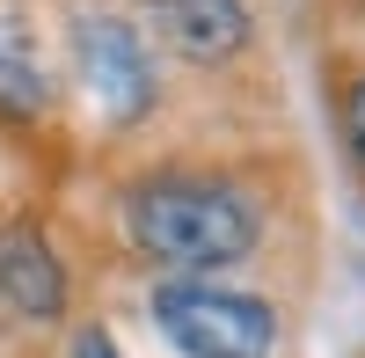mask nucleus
<instances>
[{
    "mask_svg": "<svg viewBox=\"0 0 365 358\" xmlns=\"http://www.w3.org/2000/svg\"><path fill=\"white\" fill-rule=\"evenodd\" d=\"M73 96L110 132H125L154 110V51L125 15H110V8L73 15Z\"/></svg>",
    "mask_w": 365,
    "mask_h": 358,
    "instance_id": "nucleus-3",
    "label": "nucleus"
},
{
    "mask_svg": "<svg viewBox=\"0 0 365 358\" xmlns=\"http://www.w3.org/2000/svg\"><path fill=\"white\" fill-rule=\"evenodd\" d=\"M132 256L161 263L168 278H220L234 263H249L263 242L256 198L227 183V175H139L117 205Z\"/></svg>",
    "mask_w": 365,
    "mask_h": 358,
    "instance_id": "nucleus-1",
    "label": "nucleus"
},
{
    "mask_svg": "<svg viewBox=\"0 0 365 358\" xmlns=\"http://www.w3.org/2000/svg\"><path fill=\"white\" fill-rule=\"evenodd\" d=\"M51 103H58V81L37 44V22H29L22 0H0V117L8 125H44Z\"/></svg>",
    "mask_w": 365,
    "mask_h": 358,
    "instance_id": "nucleus-5",
    "label": "nucleus"
},
{
    "mask_svg": "<svg viewBox=\"0 0 365 358\" xmlns=\"http://www.w3.org/2000/svg\"><path fill=\"white\" fill-rule=\"evenodd\" d=\"M66 358H117V344H110V329L81 322V329H73V344H66Z\"/></svg>",
    "mask_w": 365,
    "mask_h": 358,
    "instance_id": "nucleus-8",
    "label": "nucleus"
},
{
    "mask_svg": "<svg viewBox=\"0 0 365 358\" xmlns=\"http://www.w3.org/2000/svg\"><path fill=\"white\" fill-rule=\"evenodd\" d=\"M146 29L190 66H227V58L249 51L256 22H249V0H139Z\"/></svg>",
    "mask_w": 365,
    "mask_h": 358,
    "instance_id": "nucleus-4",
    "label": "nucleus"
},
{
    "mask_svg": "<svg viewBox=\"0 0 365 358\" xmlns=\"http://www.w3.org/2000/svg\"><path fill=\"white\" fill-rule=\"evenodd\" d=\"M344 139H351V154L365 161V73L344 88Z\"/></svg>",
    "mask_w": 365,
    "mask_h": 358,
    "instance_id": "nucleus-7",
    "label": "nucleus"
},
{
    "mask_svg": "<svg viewBox=\"0 0 365 358\" xmlns=\"http://www.w3.org/2000/svg\"><path fill=\"white\" fill-rule=\"evenodd\" d=\"M146 307L182 358H278V307L263 292L220 278H161Z\"/></svg>",
    "mask_w": 365,
    "mask_h": 358,
    "instance_id": "nucleus-2",
    "label": "nucleus"
},
{
    "mask_svg": "<svg viewBox=\"0 0 365 358\" xmlns=\"http://www.w3.org/2000/svg\"><path fill=\"white\" fill-rule=\"evenodd\" d=\"M0 307L22 322L66 314V263L37 227H0Z\"/></svg>",
    "mask_w": 365,
    "mask_h": 358,
    "instance_id": "nucleus-6",
    "label": "nucleus"
}]
</instances>
